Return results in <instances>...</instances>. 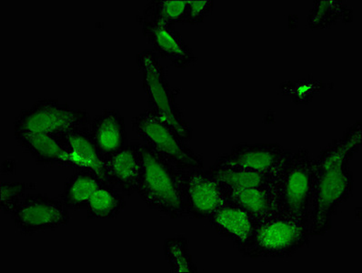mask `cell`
<instances>
[{
	"label": "cell",
	"mask_w": 362,
	"mask_h": 273,
	"mask_svg": "<svg viewBox=\"0 0 362 273\" xmlns=\"http://www.w3.org/2000/svg\"><path fill=\"white\" fill-rule=\"evenodd\" d=\"M361 144L362 126L358 120L341 136L327 144L315 158V182L309 215L311 238L328 233L339 207L351 199L355 182L351 163Z\"/></svg>",
	"instance_id": "cell-1"
},
{
	"label": "cell",
	"mask_w": 362,
	"mask_h": 273,
	"mask_svg": "<svg viewBox=\"0 0 362 273\" xmlns=\"http://www.w3.org/2000/svg\"><path fill=\"white\" fill-rule=\"evenodd\" d=\"M142 174L138 195L151 209L166 217L189 218L185 199V170L141 142Z\"/></svg>",
	"instance_id": "cell-2"
},
{
	"label": "cell",
	"mask_w": 362,
	"mask_h": 273,
	"mask_svg": "<svg viewBox=\"0 0 362 273\" xmlns=\"http://www.w3.org/2000/svg\"><path fill=\"white\" fill-rule=\"evenodd\" d=\"M310 239L309 224L277 212L257 223L240 253L250 260H287L309 246Z\"/></svg>",
	"instance_id": "cell-3"
},
{
	"label": "cell",
	"mask_w": 362,
	"mask_h": 273,
	"mask_svg": "<svg viewBox=\"0 0 362 273\" xmlns=\"http://www.w3.org/2000/svg\"><path fill=\"white\" fill-rule=\"evenodd\" d=\"M136 62L142 75L148 110L188 144L192 139V128L177 103L180 90L171 86L161 59L153 50H144L136 55Z\"/></svg>",
	"instance_id": "cell-4"
},
{
	"label": "cell",
	"mask_w": 362,
	"mask_h": 273,
	"mask_svg": "<svg viewBox=\"0 0 362 273\" xmlns=\"http://www.w3.org/2000/svg\"><path fill=\"white\" fill-rule=\"evenodd\" d=\"M315 175V158L310 151L290 149L276 182L277 212L309 224Z\"/></svg>",
	"instance_id": "cell-5"
},
{
	"label": "cell",
	"mask_w": 362,
	"mask_h": 273,
	"mask_svg": "<svg viewBox=\"0 0 362 273\" xmlns=\"http://www.w3.org/2000/svg\"><path fill=\"white\" fill-rule=\"evenodd\" d=\"M132 129L142 144L180 169H205L204 158L187 145L176 132L148 109L132 117Z\"/></svg>",
	"instance_id": "cell-6"
},
{
	"label": "cell",
	"mask_w": 362,
	"mask_h": 273,
	"mask_svg": "<svg viewBox=\"0 0 362 273\" xmlns=\"http://www.w3.org/2000/svg\"><path fill=\"white\" fill-rule=\"evenodd\" d=\"M91 117L84 109H74L68 103L41 98L15 117L14 132H42L60 135L88 127Z\"/></svg>",
	"instance_id": "cell-7"
},
{
	"label": "cell",
	"mask_w": 362,
	"mask_h": 273,
	"mask_svg": "<svg viewBox=\"0 0 362 273\" xmlns=\"http://www.w3.org/2000/svg\"><path fill=\"white\" fill-rule=\"evenodd\" d=\"M69 211L59 198L37 193L27 195L11 219L23 236H33L66 226L71 221Z\"/></svg>",
	"instance_id": "cell-8"
},
{
	"label": "cell",
	"mask_w": 362,
	"mask_h": 273,
	"mask_svg": "<svg viewBox=\"0 0 362 273\" xmlns=\"http://www.w3.org/2000/svg\"><path fill=\"white\" fill-rule=\"evenodd\" d=\"M290 149L279 144H238L217 158L227 166L278 175Z\"/></svg>",
	"instance_id": "cell-9"
},
{
	"label": "cell",
	"mask_w": 362,
	"mask_h": 273,
	"mask_svg": "<svg viewBox=\"0 0 362 273\" xmlns=\"http://www.w3.org/2000/svg\"><path fill=\"white\" fill-rule=\"evenodd\" d=\"M138 23L152 50L160 59L168 60L174 68L184 71L198 62L199 57L173 25L158 21Z\"/></svg>",
	"instance_id": "cell-10"
},
{
	"label": "cell",
	"mask_w": 362,
	"mask_h": 273,
	"mask_svg": "<svg viewBox=\"0 0 362 273\" xmlns=\"http://www.w3.org/2000/svg\"><path fill=\"white\" fill-rule=\"evenodd\" d=\"M185 199L189 218L209 220L227 202L221 184L206 169L185 171Z\"/></svg>",
	"instance_id": "cell-11"
},
{
	"label": "cell",
	"mask_w": 362,
	"mask_h": 273,
	"mask_svg": "<svg viewBox=\"0 0 362 273\" xmlns=\"http://www.w3.org/2000/svg\"><path fill=\"white\" fill-rule=\"evenodd\" d=\"M142 166L141 144L129 142L105 161L106 182L116 186L129 198L138 192Z\"/></svg>",
	"instance_id": "cell-12"
},
{
	"label": "cell",
	"mask_w": 362,
	"mask_h": 273,
	"mask_svg": "<svg viewBox=\"0 0 362 273\" xmlns=\"http://www.w3.org/2000/svg\"><path fill=\"white\" fill-rule=\"evenodd\" d=\"M18 145L40 166H59L78 170L58 135L42 132H14Z\"/></svg>",
	"instance_id": "cell-13"
},
{
	"label": "cell",
	"mask_w": 362,
	"mask_h": 273,
	"mask_svg": "<svg viewBox=\"0 0 362 273\" xmlns=\"http://www.w3.org/2000/svg\"><path fill=\"white\" fill-rule=\"evenodd\" d=\"M216 233L230 241L239 252L252 239L257 221L234 203L228 202L208 220Z\"/></svg>",
	"instance_id": "cell-14"
},
{
	"label": "cell",
	"mask_w": 362,
	"mask_h": 273,
	"mask_svg": "<svg viewBox=\"0 0 362 273\" xmlns=\"http://www.w3.org/2000/svg\"><path fill=\"white\" fill-rule=\"evenodd\" d=\"M88 129L105 161L129 144L125 117L117 109L104 110L91 119Z\"/></svg>",
	"instance_id": "cell-15"
},
{
	"label": "cell",
	"mask_w": 362,
	"mask_h": 273,
	"mask_svg": "<svg viewBox=\"0 0 362 273\" xmlns=\"http://www.w3.org/2000/svg\"><path fill=\"white\" fill-rule=\"evenodd\" d=\"M58 136L77 165L78 170L88 169L96 171L106 182L105 158L98 151L88 127L73 129Z\"/></svg>",
	"instance_id": "cell-16"
},
{
	"label": "cell",
	"mask_w": 362,
	"mask_h": 273,
	"mask_svg": "<svg viewBox=\"0 0 362 273\" xmlns=\"http://www.w3.org/2000/svg\"><path fill=\"white\" fill-rule=\"evenodd\" d=\"M277 182V180H276ZM276 182L272 185L241 190L225 189L227 201L239 206L258 222L277 214Z\"/></svg>",
	"instance_id": "cell-17"
},
{
	"label": "cell",
	"mask_w": 362,
	"mask_h": 273,
	"mask_svg": "<svg viewBox=\"0 0 362 273\" xmlns=\"http://www.w3.org/2000/svg\"><path fill=\"white\" fill-rule=\"evenodd\" d=\"M103 182L105 180L96 171L88 169L76 170L65 180L59 198L69 209H86L91 197Z\"/></svg>",
	"instance_id": "cell-18"
},
{
	"label": "cell",
	"mask_w": 362,
	"mask_h": 273,
	"mask_svg": "<svg viewBox=\"0 0 362 273\" xmlns=\"http://www.w3.org/2000/svg\"><path fill=\"white\" fill-rule=\"evenodd\" d=\"M214 179L217 180L225 189L241 190L258 188L272 185L277 180L278 175L255 173V171L240 169L214 163L207 169Z\"/></svg>",
	"instance_id": "cell-19"
},
{
	"label": "cell",
	"mask_w": 362,
	"mask_h": 273,
	"mask_svg": "<svg viewBox=\"0 0 362 273\" xmlns=\"http://www.w3.org/2000/svg\"><path fill=\"white\" fill-rule=\"evenodd\" d=\"M127 197L116 186L105 182L88 202L86 211L88 220H111L125 209Z\"/></svg>",
	"instance_id": "cell-20"
},
{
	"label": "cell",
	"mask_w": 362,
	"mask_h": 273,
	"mask_svg": "<svg viewBox=\"0 0 362 273\" xmlns=\"http://www.w3.org/2000/svg\"><path fill=\"white\" fill-rule=\"evenodd\" d=\"M354 21V11L343 0H317L313 2L307 22L311 30H322L339 23Z\"/></svg>",
	"instance_id": "cell-21"
},
{
	"label": "cell",
	"mask_w": 362,
	"mask_h": 273,
	"mask_svg": "<svg viewBox=\"0 0 362 273\" xmlns=\"http://www.w3.org/2000/svg\"><path fill=\"white\" fill-rule=\"evenodd\" d=\"M189 0H151L136 15V22L158 21L173 25L185 24Z\"/></svg>",
	"instance_id": "cell-22"
},
{
	"label": "cell",
	"mask_w": 362,
	"mask_h": 273,
	"mask_svg": "<svg viewBox=\"0 0 362 273\" xmlns=\"http://www.w3.org/2000/svg\"><path fill=\"white\" fill-rule=\"evenodd\" d=\"M163 252L170 272H199L189 249V240L184 234H176L164 240Z\"/></svg>",
	"instance_id": "cell-23"
},
{
	"label": "cell",
	"mask_w": 362,
	"mask_h": 273,
	"mask_svg": "<svg viewBox=\"0 0 362 273\" xmlns=\"http://www.w3.org/2000/svg\"><path fill=\"white\" fill-rule=\"evenodd\" d=\"M37 189L33 182H11L0 184V209L3 214L13 215L16 209L24 201L28 192Z\"/></svg>",
	"instance_id": "cell-24"
},
{
	"label": "cell",
	"mask_w": 362,
	"mask_h": 273,
	"mask_svg": "<svg viewBox=\"0 0 362 273\" xmlns=\"http://www.w3.org/2000/svg\"><path fill=\"white\" fill-rule=\"evenodd\" d=\"M215 2L212 0H189L185 24L199 25L214 11Z\"/></svg>",
	"instance_id": "cell-25"
},
{
	"label": "cell",
	"mask_w": 362,
	"mask_h": 273,
	"mask_svg": "<svg viewBox=\"0 0 362 273\" xmlns=\"http://www.w3.org/2000/svg\"><path fill=\"white\" fill-rule=\"evenodd\" d=\"M1 175H15L17 171V161L14 158H8L1 163L0 167Z\"/></svg>",
	"instance_id": "cell-26"
}]
</instances>
